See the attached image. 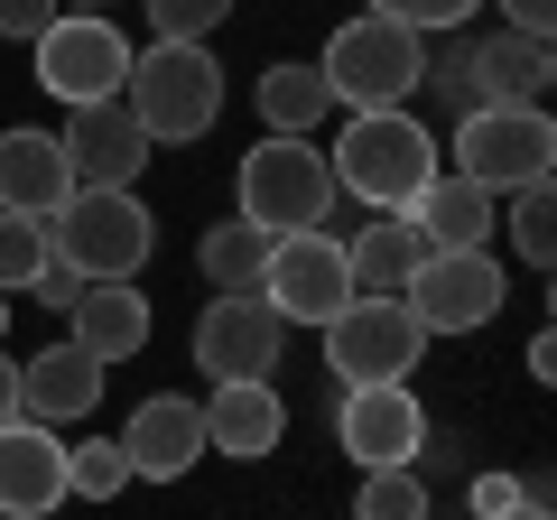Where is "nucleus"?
<instances>
[{
    "instance_id": "obj_1",
    "label": "nucleus",
    "mask_w": 557,
    "mask_h": 520,
    "mask_svg": "<svg viewBox=\"0 0 557 520\" xmlns=\"http://www.w3.org/2000/svg\"><path fill=\"white\" fill-rule=\"evenodd\" d=\"M47 251L75 280H139V260L159 251V223L139 205V186H75L47 214Z\"/></svg>"
},
{
    "instance_id": "obj_2",
    "label": "nucleus",
    "mask_w": 557,
    "mask_h": 520,
    "mask_svg": "<svg viewBox=\"0 0 557 520\" xmlns=\"http://www.w3.org/2000/svg\"><path fill=\"white\" fill-rule=\"evenodd\" d=\"M325 177H335V196L399 214L418 186L437 177V140H428V121H409V112H354L344 140H335V159H325Z\"/></svg>"
},
{
    "instance_id": "obj_3",
    "label": "nucleus",
    "mask_w": 557,
    "mask_h": 520,
    "mask_svg": "<svg viewBox=\"0 0 557 520\" xmlns=\"http://www.w3.org/2000/svg\"><path fill=\"white\" fill-rule=\"evenodd\" d=\"M121 112L139 121V140H205L223 112V65L214 47H149V57H131V84H121Z\"/></svg>"
},
{
    "instance_id": "obj_4",
    "label": "nucleus",
    "mask_w": 557,
    "mask_h": 520,
    "mask_svg": "<svg viewBox=\"0 0 557 520\" xmlns=\"http://www.w3.org/2000/svg\"><path fill=\"white\" fill-rule=\"evenodd\" d=\"M456 177L483 186V196H520V186H539L557 168V121L548 102H483V112L456 121Z\"/></svg>"
},
{
    "instance_id": "obj_5",
    "label": "nucleus",
    "mask_w": 557,
    "mask_h": 520,
    "mask_svg": "<svg viewBox=\"0 0 557 520\" xmlns=\"http://www.w3.org/2000/svg\"><path fill=\"white\" fill-rule=\"evenodd\" d=\"M317 75H325V94L354 102V112H399V102L418 94V75H428V38H409V28H391V20L362 10V20H344L335 38H325Z\"/></svg>"
},
{
    "instance_id": "obj_6",
    "label": "nucleus",
    "mask_w": 557,
    "mask_h": 520,
    "mask_svg": "<svg viewBox=\"0 0 557 520\" xmlns=\"http://www.w3.org/2000/svg\"><path fill=\"white\" fill-rule=\"evenodd\" d=\"M242 196V223H260V233H317L325 205H335V177H325V149L317 140H260L251 159H242L233 177Z\"/></svg>"
},
{
    "instance_id": "obj_7",
    "label": "nucleus",
    "mask_w": 557,
    "mask_h": 520,
    "mask_svg": "<svg viewBox=\"0 0 557 520\" xmlns=\"http://www.w3.org/2000/svg\"><path fill=\"white\" fill-rule=\"evenodd\" d=\"M38 84L65 102V112L121 102V84H131V38H121L102 10H57V28L38 38Z\"/></svg>"
},
{
    "instance_id": "obj_8",
    "label": "nucleus",
    "mask_w": 557,
    "mask_h": 520,
    "mask_svg": "<svg viewBox=\"0 0 557 520\" xmlns=\"http://www.w3.org/2000/svg\"><path fill=\"white\" fill-rule=\"evenodd\" d=\"M502 260L493 251H428L418 260V280L399 288V307H409L418 335H474V325L502 317Z\"/></svg>"
},
{
    "instance_id": "obj_9",
    "label": "nucleus",
    "mask_w": 557,
    "mask_h": 520,
    "mask_svg": "<svg viewBox=\"0 0 557 520\" xmlns=\"http://www.w3.org/2000/svg\"><path fill=\"white\" fill-rule=\"evenodd\" d=\"M260 298L278 307V325H335L354 307V270H344V242L325 233H278L270 270H260Z\"/></svg>"
},
{
    "instance_id": "obj_10",
    "label": "nucleus",
    "mask_w": 557,
    "mask_h": 520,
    "mask_svg": "<svg viewBox=\"0 0 557 520\" xmlns=\"http://www.w3.org/2000/svg\"><path fill=\"white\" fill-rule=\"evenodd\" d=\"M317 335H325V372H335L344 391H362V381H409L418 354H428V335L409 325L399 298H354L335 325H317Z\"/></svg>"
},
{
    "instance_id": "obj_11",
    "label": "nucleus",
    "mask_w": 557,
    "mask_h": 520,
    "mask_svg": "<svg viewBox=\"0 0 557 520\" xmlns=\"http://www.w3.org/2000/svg\"><path fill=\"white\" fill-rule=\"evenodd\" d=\"M335 446L372 474V465H418V446H428V409H418L409 381H362V391H344L335 409Z\"/></svg>"
},
{
    "instance_id": "obj_12",
    "label": "nucleus",
    "mask_w": 557,
    "mask_h": 520,
    "mask_svg": "<svg viewBox=\"0 0 557 520\" xmlns=\"http://www.w3.org/2000/svg\"><path fill=\"white\" fill-rule=\"evenodd\" d=\"M278 354H288V325H278V307L260 298H214L196 317V362L214 381H270L278 372Z\"/></svg>"
},
{
    "instance_id": "obj_13",
    "label": "nucleus",
    "mask_w": 557,
    "mask_h": 520,
    "mask_svg": "<svg viewBox=\"0 0 557 520\" xmlns=\"http://www.w3.org/2000/svg\"><path fill=\"white\" fill-rule=\"evenodd\" d=\"M196 456H205V409L186 391H159V400L131 409V428H121L131 483H177V474H196Z\"/></svg>"
},
{
    "instance_id": "obj_14",
    "label": "nucleus",
    "mask_w": 557,
    "mask_h": 520,
    "mask_svg": "<svg viewBox=\"0 0 557 520\" xmlns=\"http://www.w3.org/2000/svg\"><path fill=\"white\" fill-rule=\"evenodd\" d=\"M57 149H65V168H75V186H139V168H149V140H139V121L121 112V102L65 112Z\"/></svg>"
},
{
    "instance_id": "obj_15",
    "label": "nucleus",
    "mask_w": 557,
    "mask_h": 520,
    "mask_svg": "<svg viewBox=\"0 0 557 520\" xmlns=\"http://www.w3.org/2000/svg\"><path fill=\"white\" fill-rule=\"evenodd\" d=\"M94 400H102V362L84 344H47V354L20 362V419L28 428H75Z\"/></svg>"
},
{
    "instance_id": "obj_16",
    "label": "nucleus",
    "mask_w": 557,
    "mask_h": 520,
    "mask_svg": "<svg viewBox=\"0 0 557 520\" xmlns=\"http://www.w3.org/2000/svg\"><path fill=\"white\" fill-rule=\"evenodd\" d=\"M75 196V168H65V149H57V131H0V214H28V223H47L57 205Z\"/></svg>"
},
{
    "instance_id": "obj_17",
    "label": "nucleus",
    "mask_w": 557,
    "mask_h": 520,
    "mask_svg": "<svg viewBox=\"0 0 557 520\" xmlns=\"http://www.w3.org/2000/svg\"><path fill=\"white\" fill-rule=\"evenodd\" d=\"M399 223H409L428 251H493V196L465 186L456 168H437V177L418 186V196L399 205Z\"/></svg>"
},
{
    "instance_id": "obj_18",
    "label": "nucleus",
    "mask_w": 557,
    "mask_h": 520,
    "mask_svg": "<svg viewBox=\"0 0 557 520\" xmlns=\"http://www.w3.org/2000/svg\"><path fill=\"white\" fill-rule=\"evenodd\" d=\"M196 409H205V446L214 456H242V465L288 437V400H278L270 381H214Z\"/></svg>"
},
{
    "instance_id": "obj_19",
    "label": "nucleus",
    "mask_w": 557,
    "mask_h": 520,
    "mask_svg": "<svg viewBox=\"0 0 557 520\" xmlns=\"http://www.w3.org/2000/svg\"><path fill=\"white\" fill-rule=\"evenodd\" d=\"M57 502H65V446H57V428L10 419V428H0V520H38V511H57Z\"/></svg>"
},
{
    "instance_id": "obj_20",
    "label": "nucleus",
    "mask_w": 557,
    "mask_h": 520,
    "mask_svg": "<svg viewBox=\"0 0 557 520\" xmlns=\"http://www.w3.org/2000/svg\"><path fill=\"white\" fill-rule=\"evenodd\" d=\"M65 317H75V335H65V344H84L94 362H131L139 344H149V298H139L131 280H94Z\"/></svg>"
},
{
    "instance_id": "obj_21",
    "label": "nucleus",
    "mask_w": 557,
    "mask_h": 520,
    "mask_svg": "<svg viewBox=\"0 0 557 520\" xmlns=\"http://www.w3.org/2000/svg\"><path fill=\"white\" fill-rule=\"evenodd\" d=\"M548 75H557V57H548V38H474V65H465V84H474V112L483 102H548Z\"/></svg>"
},
{
    "instance_id": "obj_22",
    "label": "nucleus",
    "mask_w": 557,
    "mask_h": 520,
    "mask_svg": "<svg viewBox=\"0 0 557 520\" xmlns=\"http://www.w3.org/2000/svg\"><path fill=\"white\" fill-rule=\"evenodd\" d=\"M418 260H428V242L409 233L399 214L362 223L354 242H344V270H354V298H399V288L418 280Z\"/></svg>"
},
{
    "instance_id": "obj_23",
    "label": "nucleus",
    "mask_w": 557,
    "mask_h": 520,
    "mask_svg": "<svg viewBox=\"0 0 557 520\" xmlns=\"http://www.w3.org/2000/svg\"><path fill=\"white\" fill-rule=\"evenodd\" d=\"M251 102H260V121H270V140H317V121L335 112L325 75H317V65H288V57L260 75V94H251Z\"/></svg>"
},
{
    "instance_id": "obj_24",
    "label": "nucleus",
    "mask_w": 557,
    "mask_h": 520,
    "mask_svg": "<svg viewBox=\"0 0 557 520\" xmlns=\"http://www.w3.org/2000/svg\"><path fill=\"white\" fill-rule=\"evenodd\" d=\"M196 270L205 280H214V298H251L260 288V270H270V233H260V223H214V233L196 242Z\"/></svg>"
},
{
    "instance_id": "obj_25",
    "label": "nucleus",
    "mask_w": 557,
    "mask_h": 520,
    "mask_svg": "<svg viewBox=\"0 0 557 520\" xmlns=\"http://www.w3.org/2000/svg\"><path fill=\"white\" fill-rule=\"evenodd\" d=\"M354 520H428V474H418V465H372Z\"/></svg>"
},
{
    "instance_id": "obj_26",
    "label": "nucleus",
    "mask_w": 557,
    "mask_h": 520,
    "mask_svg": "<svg viewBox=\"0 0 557 520\" xmlns=\"http://www.w3.org/2000/svg\"><path fill=\"white\" fill-rule=\"evenodd\" d=\"M511 251L530 260V270H548V260H557V196H548V177L511 196Z\"/></svg>"
},
{
    "instance_id": "obj_27",
    "label": "nucleus",
    "mask_w": 557,
    "mask_h": 520,
    "mask_svg": "<svg viewBox=\"0 0 557 520\" xmlns=\"http://www.w3.org/2000/svg\"><path fill=\"white\" fill-rule=\"evenodd\" d=\"M121 483H131V465H121V437L65 446V493H75V502H112Z\"/></svg>"
},
{
    "instance_id": "obj_28",
    "label": "nucleus",
    "mask_w": 557,
    "mask_h": 520,
    "mask_svg": "<svg viewBox=\"0 0 557 520\" xmlns=\"http://www.w3.org/2000/svg\"><path fill=\"white\" fill-rule=\"evenodd\" d=\"M139 10H149V28H159L168 47H205L223 20H233V0H139Z\"/></svg>"
},
{
    "instance_id": "obj_29",
    "label": "nucleus",
    "mask_w": 557,
    "mask_h": 520,
    "mask_svg": "<svg viewBox=\"0 0 557 520\" xmlns=\"http://www.w3.org/2000/svg\"><path fill=\"white\" fill-rule=\"evenodd\" d=\"M47 223H28V214H0V298H10V288H28L47 270Z\"/></svg>"
},
{
    "instance_id": "obj_30",
    "label": "nucleus",
    "mask_w": 557,
    "mask_h": 520,
    "mask_svg": "<svg viewBox=\"0 0 557 520\" xmlns=\"http://www.w3.org/2000/svg\"><path fill=\"white\" fill-rule=\"evenodd\" d=\"M474 10H483V0H372V20L409 28V38H456Z\"/></svg>"
},
{
    "instance_id": "obj_31",
    "label": "nucleus",
    "mask_w": 557,
    "mask_h": 520,
    "mask_svg": "<svg viewBox=\"0 0 557 520\" xmlns=\"http://www.w3.org/2000/svg\"><path fill=\"white\" fill-rule=\"evenodd\" d=\"M47 28H57V0H0V38H28V47H38Z\"/></svg>"
},
{
    "instance_id": "obj_32",
    "label": "nucleus",
    "mask_w": 557,
    "mask_h": 520,
    "mask_svg": "<svg viewBox=\"0 0 557 520\" xmlns=\"http://www.w3.org/2000/svg\"><path fill=\"white\" fill-rule=\"evenodd\" d=\"M502 28H511V38H548V28H557V0H502Z\"/></svg>"
},
{
    "instance_id": "obj_33",
    "label": "nucleus",
    "mask_w": 557,
    "mask_h": 520,
    "mask_svg": "<svg viewBox=\"0 0 557 520\" xmlns=\"http://www.w3.org/2000/svg\"><path fill=\"white\" fill-rule=\"evenodd\" d=\"M520 511V474H474V520H502Z\"/></svg>"
},
{
    "instance_id": "obj_34",
    "label": "nucleus",
    "mask_w": 557,
    "mask_h": 520,
    "mask_svg": "<svg viewBox=\"0 0 557 520\" xmlns=\"http://www.w3.org/2000/svg\"><path fill=\"white\" fill-rule=\"evenodd\" d=\"M84 288H94V280H75V270H65V260H47L38 280H28V298H47V307H75Z\"/></svg>"
},
{
    "instance_id": "obj_35",
    "label": "nucleus",
    "mask_w": 557,
    "mask_h": 520,
    "mask_svg": "<svg viewBox=\"0 0 557 520\" xmlns=\"http://www.w3.org/2000/svg\"><path fill=\"white\" fill-rule=\"evenodd\" d=\"M10 419H20V362L0 354V428H10Z\"/></svg>"
},
{
    "instance_id": "obj_36",
    "label": "nucleus",
    "mask_w": 557,
    "mask_h": 520,
    "mask_svg": "<svg viewBox=\"0 0 557 520\" xmlns=\"http://www.w3.org/2000/svg\"><path fill=\"white\" fill-rule=\"evenodd\" d=\"M502 520H548V511H530V502H520V511H502Z\"/></svg>"
},
{
    "instance_id": "obj_37",
    "label": "nucleus",
    "mask_w": 557,
    "mask_h": 520,
    "mask_svg": "<svg viewBox=\"0 0 557 520\" xmlns=\"http://www.w3.org/2000/svg\"><path fill=\"white\" fill-rule=\"evenodd\" d=\"M0 335H10V298H0Z\"/></svg>"
},
{
    "instance_id": "obj_38",
    "label": "nucleus",
    "mask_w": 557,
    "mask_h": 520,
    "mask_svg": "<svg viewBox=\"0 0 557 520\" xmlns=\"http://www.w3.org/2000/svg\"><path fill=\"white\" fill-rule=\"evenodd\" d=\"M94 10H102V0H94Z\"/></svg>"
}]
</instances>
